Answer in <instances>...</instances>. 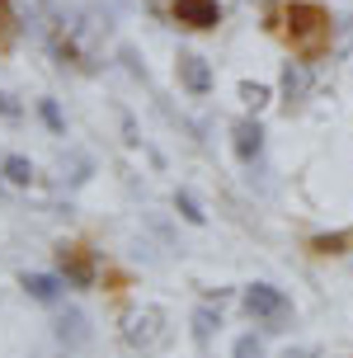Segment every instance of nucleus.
Instances as JSON below:
<instances>
[{
    "label": "nucleus",
    "mask_w": 353,
    "mask_h": 358,
    "mask_svg": "<svg viewBox=\"0 0 353 358\" xmlns=\"http://www.w3.org/2000/svg\"><path fill=\"white\" fill-rule=\"evenodd\" d=\"M287 34L306 57H316L330 38V15L320 5H287Z\"/></svg>",
    "instance_id": "obj_1"
},
{
    "label": "nucleus",
    "mask_w": 353,
    "mask_h": 358,
    "mask_svg": "<svg viewBox=\"0 0 353 358\" xmlns=\"http://www.w3.org/2000/svg\"><path fill=\"white\" fill-rule=\"evenodd\" d=\"M245 311L254 321H264V330H287V321H292V297L278 292L273 283H250L245 287Z\"/></svg>",
    "instance_id": "obj_2"
},
{
    "label": "nucleus",
    "mask_w": 353,
    "mask_h": 358,
    "mask_svg": "<svg viewBox=\"0 0 353 358\" xmlns=\"http://www.w3.org/2000/svg\"><path fill=\"white\" fill-rule=\"evenodd\" d=\"M123 340L127 349H141V354H156L160 344L170 340V325H165V316H160L156 306H146V311H132L123 325Z\"/></svg>",
    "instance_id": "obj_3"
},
{
    "label": "nucleus",
    "mask_w": 353,
    "mask_h": 358,
    "mask_svg": "<svg viewBox=\"0 0 353 358\" xmlns=\"http://www.w3.org/2000/svg\"><path fill=\"white\" fill-rule=\"evenodd\" d=\"M175 19H179V24H189V29H217L222 10H217V0H179Z\"/></svg>",
    "instance_id": "obj_4"
},
{
    "label": "nucleus",
    "mask_w": 353,
    "mask_h": 358,
    "mask_svg": "<svg viewBox=\"0 0 353 358\" xmlns=\"http://www.w3.org/2000/svg\"><path fill=\"white\" fill-rule=\"evenodd\" d=\"M179 85L189 90V94H208V90H212V66L203 62V57L184 52V57H179Z\"/></svg>",
    "instance_id": "obj_5"
},
{
    "label": "nucleus",
    "mask_w": 353,
    "mask_h": 358,
    "mask_svg": "<svg viewBox=\"0 0 353 358\" xmlns=\"http://www.w3.org/2000/svg\"><path fill=\"white\" fill-rule=\"evenodd\" d=\"M231 137H236V142H231V146H236V156H240L245 165L264 151V127L254 123V118H240V123L231 127Z\"/></svg>",
    "instance_id": "obj_6"
},
{
    "label": "nucleus",
    "mask_w": 353,
    "mask_h": 358,
    "mask_svg": "<svg viewBox=\"0 0 353 358\" xmlns=\"http://www.w3.org/2000/svg\"><path fill=\"white\" fill-rule=\"evenodd\" d=\"M57 264H62V273H66L75 287H89V278H94V268H89L80 245H62V250H57Z\"/></svg>",
    "instance_id": "obj_7"
},
{
    "label": "nucleus",
    "mask_w": 353,
    "mask_h": 358,
    "mask_svg": "<svg viewBox=\"0 0 353 358\" xmlns=\"http://www.w3.org/2000/svg\"><path fill=\"white\" fill-rule=\"evenodd\" d=\"M19 287H24L34 302H57V297H62V278H52V273H24Z\"/></svg>",
    "instance_id": "obj_8"
},
{
    "label": "nucleus",
    "mask_w": 353,
    "mask_h": 358,
    "mask_svg": "<svg viewBox=\"0 0 353 358\" xmlns=\"http://www.w3.org/2000/svg\"><path fill=\"white\" fill-rule=\"evenodd\" d=\"M311 250H316V255H349L353 250V227H349V231H325V236H316V241H311Z\"/></svg>",
    "instance_id": "obj_9"
},
{
    "label": "nucleus",
    "mask_w": 353,
    "mask_h": 358,
    "mask_svg": "<svg viewBox=\"0 0 353 358\" xmlns=\"http://www.w3.org/2000/svg\"><path fill=\"white\" fill-rule=\"evenodd\" d=\"M306 85H311V80H306V71H301L297 62H287V66H282V94H287V99H301V94H306Z\"/></svg>",
    "instance_id": "obj_10"
},
{
    "label": "nucleus",
    "mask_w": 353,
    "mask_h": 358,
    "mask_svg": "<svg viewBox=\"0 0 353 358\" xmlns=\"http://www.w3.org/2000/svg\"><path fill=\"white\" fill-rule=\"evenodd\" d=\"M175 208H179V217H184V222H194V227H203V222H208V213L198 208V198L189 194V189H179V194H175Z\"/></svg>",
    "instance_id": "obj_11"
},
{
    "label": "nucleus",
    "mask_w": 353,
    "mask_h": 358,
    "mask_svg": "<svg viewBox=\"0 0 353 358\" xmlns=\"http://www.w3.org/2000/svg\"><path fill=\"white\" fill-rule=\"evenodd\" d=\"M57 335H62V340H71V344H80L89 335V330H85V316H80V311L62 316V321H57Z\"/></svg>",
    "instance_id": "obj_12"
},
{
    "label": "nucleus",
    "mask_w": 353,
    "mask_h": 358,
    "mask_svg": "<svg viewBox=\"0 0 353 358\" xmlns=\"http://www.w3.org/2000/svg\"><path fill=\"white\" fill-rule=\"evenodd\" d=\"M217 325H222V316H217L212 306H198V311H194V335H198V340H212Z\"/></svg>",
    "instance_id": "obj_13"
},
{
    "label": "nucleus",
    "mask_w": 353,
    "mask_h": 358,
    "mask_svg": "<svg viewBox=\"0 0 353 358\" xmlns=\"http://www.w3.org/2000/svg\"><path fill=\"white\" fill-rule=\"evenodd\" d=\"M5 179H10V184H29V179H34V165L24 161V156H10V161H5Z\"/></svg>",
    "instance_id": "obj_14"
},
{
    "label": "nucleus",
    "mask_w": 353,
    "mask_h": 358,
    "mask_svg": "<svg viewBox=\"0 0 353 358\" xmlns=\"http://www.w3.org/2000/svg\"><path fill=\"white\" fill-rule=\"evenodd\" d=\"M231 358H264V340L259 335H240L236 349H231Z\"/></svg>",
    "instance_id": "obj_15"
},
{
    "label": "nucleus",
    "mask_w": 353,
    "mask_h": 358,
    "mask_svg": "<svg viewBox=\"0 0 353 358\" xmlns=\"http://www.w3.org/2000/svg\"><path fill=\"white\" fill-rule=\"evenodd\" d=\"M15 10H10V0H0V43H10V38H15Z\"/></svg>",
    "instance_id": "obj_16"
},
{
    "label": "nucleus",
    "mask_w": 353,
    "mask_h": 358,
    "mask_svg": "<svg viewBox=\"0 0 353 358\" xmlns=\"http://www.w3.org/2000/svg\"><path fill=\"white\" fill-rule=\"evenodd\" d=\"M240 94H245L250 104H264V99H268V90H264V85H240Z\"/></svg>",
    "instance_id": "obj_17"
},
{
    "label": "nucleus",
    "mask_w": 353,
    "mask_h": 358,
    "mask_svg": "<svg viewBox=\"0 0 353 358\" xmlns=\"http://www.w3.org/2000/svg\"><path fill=\"white\" fill-rule=\"evenodd\" d=\"M43 118H48V127L62 132V113H57V104H43Z\"/></svg>",
    "instance_id": "obj_18"
},
{
    "label": "nucleus",
    "mask_w": 353,
    "mask_h": 358,
    "mask_svg": "<svg viewBox=\"0 0 353 358\" xmlns=\"http://www.w3.org/2000/svg\"><path fill=\"white\" fill-rule=\"evenodd\" d=\"M282 358H320L316 349H282Z\"/></svg>",
    "instance_id": "obj_19"
}]
</instances>
